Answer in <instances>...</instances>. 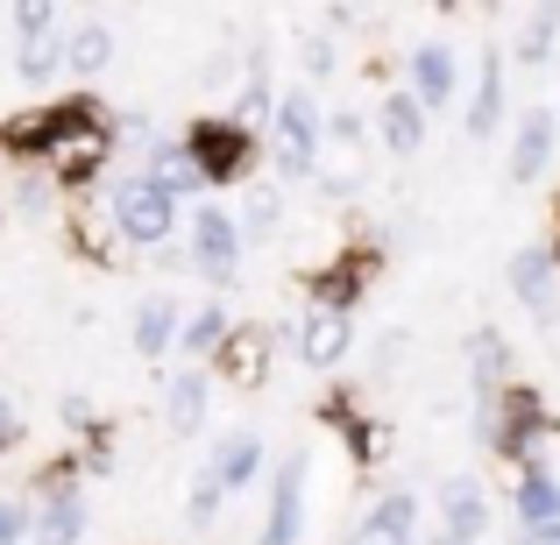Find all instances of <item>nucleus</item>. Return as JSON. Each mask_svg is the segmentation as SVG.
Instances as JSON below:
<instances>
[{
	"label": "nucleus",
	"instance_id": "f257e3e1",
	"mask_svg": "<svg viewBox=\"0 0 560 545\" xmlns=\"http://www.w3.org/2000/svg\"><path fill=\"white\" fill-rule=\"evenodd\" d=\"M114 220H121L128 241L156 248L171 241V220H178V199H171L156 178H114Z\"/></svg>",
	"mask_w": 560,
	"mask_h": 545
},
{
	"label": "nucleus",
	"instance_id": "f03ea898",
	"mask_svg": "<svg viewBox=\"0 0 560 545\" xmlns=\"http://www.w3.org/2000/svg\"><path fill=\"white\" fill-rule=\"evenodd\" d=\"M185 156L199 164L206 185H228V178H242V170H248V128L242 121H191Z\"/></svg>",
	"mask_w": 560,
	"mask_h": 545
},
{
	"label": "nucleus",
	"instance_id": "7ed1b4c3",
	"mask_svg": "<svg viewBox=\"0 0 560 545\" xmlns=\"http://www.w3.org/2000/svg\"><path fill=\"white\" fill-rule=\"evenodd\" d=\"M191 256H199L206 284H228L234 262H242V227H234L228 205H199L191 213Z\"/></svg>",
	"mask_w": 560,
	"mask_h": 545
},
{
	"label": "nucleus",
	"instance_id": "20e7f679",
	"mask_svg": "<svg viewBox=\"0 0 560 545\" xmlns=\"http://www.w3.org/2000/svg\"><path fill=\"white\" fill-rule=\"evenodd\" d=\"M313 156H319V114H313L305 93H284L277 99V170H284V178H305Z\"/></svg>",
	"mask_w": 560,
	"mask_h": 545
},
{
	"label": "nucleus",
	"instance_id": "39448f33",
	"mask_svg": "<svg viewBox=\"0 0 560 545\" xmlns=\"http://www.w3.org/2000/svg\"><path fill=\"white\" fill-rule=\"evenodd\" d=\"M299 518H305V453H291L270 482V518H262V538L256 545H291L299 538Z\"/></svg>",
	"mask_w": 560,
	"mask_h": 545
},
{
	"label": "nucleus",
	"instance_id": "423d86ee",
	"mask_svg": "<svg viewBox=\"0 0 560 545\" xmlns=\"http://www.w3.org/2000/svg\"><path fill=\"white\" fill-rule=\"evenodd\" d=\"M440 518H447V538L454 545H476L482 532H490V503H482V489L468 475L440 482Z\"/></svg>",
	"mask_w": 560,
	"mask_h": 545
},
{
	"label": "nucleus",
	"instance_id": "0eeeda50",
	"mask_svg": "<svg viewBox=\"0 0 560 545\" xmlns=\"http://www.w3.org/2000/svg\"><path fill=\"white\" fill-rule=\"evenodd\" d=\"M553 248H518L511 256V291H518V305L533 319H553Z\"/></svg>",
	"mask_w": 560,
	"mask_h": 545
},
{
	"label": "nucleus",
	"instance_id": "6e6552de",
	"mask_svg": "<svg viewBox=\"0 0 560 545\" xmlns=\"http://www.w3.org/2000/svg\"><path fill=\"white\" fill-rule=\"evenodd\" d=\"M348 341H355V333H348V312H341V305H319V312H305L299 355L313 362V368H334V362L348 355Z\"/></svg>",
	"mask_w": 560,
	"mask_h": 545
},
{
	"label": "nucleus",
	"instance_id": "1a4fd4ad",
	"mask_svg": "<svg viewBox=\"0 0 560 545\" xmlns=\"http://www.w3.org/2000/svg\"><path fill=\"white\" fill-rule=\"evenodd\" d=\"M553 135H560L553 107H533V114H525L518 135H511V178H539V170H547V156H553Z\"/></svg>",
	"mask_w": 560,
	"mask_h": 545
},
{
	"label": "nucleus",
	"instance_id": "9d476101",
	"mask_svg": "<svg viewBox=\"0 0 560 545\" xmlns=\"http://www.w3.org/2000/svg\"><path fill=\"white\" fill-rule=\"evenodd\" d=\"M411 518H419V503L397 489V496H383L355 532H348V545H411Z\"/></svg>",
	"mask_w": 560,
	"mask_h": 545
},
{
	"label": "nucleus",
	"instance_id": "9b49d317",
	"mask_svg": "<svg viewBox=\"0 0 560 545\" xmlns=\"http://www.w3.org/2000/svg\"><path fill=\"white\" fill-rule=\"evenodd\" d=\"M468 368H476V396H482V404H497V396L511 390V347H504V333H476V341H468Z\"/></svg>",
	"mask_w": 560,
	"mask_h": 545
},
{
	"label": "nucleus",
	"instance_id": "f8f14e48",
	"mask_svg": "<svg viewBox=\"0 0 560 545\" xmlns=\"http://www.w3.org/2000/svg\"><path fill=\"white\" fill-rule=\"evenodd\" d=\"M411 85H419V107H454V57L440 43L411 50Z\"/></svg>",
	"mask_w": 560,
	"mask_h": 545
},
{
	"label": "nucleus",
	"instance_id": "ddd939ff",
	"mask_svg": "<svg viewBox=\"0 0 560 545\" xmlns=\"http://www.w3.org/2000/svg\"><path fill=\"white\" fill-rule=\"evenodd\" d=\"M376 128H383V142H390L397 156H411L425 142V107H419V93H390L383 99V114H376Z\"/></svg>",
	"mask_w": 560,
	"mask_h": 545
},
{
	"label": "nucleus",
	"instance_id": "4468645a",
	"mask_svg": "<svg viewBox=\"0 0 560 545\" xmlns=\"http://www.w3.org/2000/svg\"><path fill=\"white\" fill-rule=\"evenodd\" d=\"M178 327H185V319H178V305H171L164 291L136 305V347H142V355H171V341H185Z\"/></svg>",
	"mask_w": 560,
	"mask_h": 545
},
{
	"label": "nucleus",
	"instance_id": "2eb2a0df",
	"mask_svg": "<svg viewBox=\"0 0 560 545\" xmlns=\"http://www.w3.org/2000/svg\"><path fill=\"white\" fill-rule=\"evenodd\" d=\"M504 121V57L482 50V79H476V107H468V135H497Z\"/></svg>",
	"mask_w": 560,
	"mask_h": 545
},
{
	"label": "nucleus",
	"instance_id": "dca6fc26",
	"mask_svg": "<svg viewBox=\"0 0 560 545\" xmlns=\"http://www.w3.org/2000/svg\"><path fill=\"white\" fill-rule=\"evenodd\" d=\"M518 518H525V532H539V524H560V482L547 475V467H525V482H518Z\"/></svg>",
	"mask_w": 560,
	"mask_h": 545
},
{
	"label": "nucleus",
	"instance_id": "f3484780",
	"mask_svg": "<svg viewBox=\"0 0 560 545\" xmlns=\"http://www.w3.org/2000/svg\"><path fill=\"white\" fill-rule=\"evenodd\" d=\"M256 461H262V439H256V433H234V439H220V453H213L206 467H213L228 489H242V482L256 475Z\"/></svg>",
	"mask_w": 560,
	"mask_h": 545
},
{
	"label": "nucleus",
	"instance_id": "a211bd4d",
	"mask_svg": "<svg viewBox=\"0 0 560 545\" xmlns=\"http://www.w3.org/2000/svg\"><path fill=\"white\" fill-rule=\"evenodd\" d=\"M164 418H171V433H199V425H206V376H178V382H171Z\"/></svg>",
	"mask_w": 560,
	"mask_h": 545
},
{
	"label": "nucleus",
	"instance_id": "6ab92c4d",
	"mask_svg": "<svg viewBox=\"0 0 560 545\" xmlns=\"http://www.w3.org/2000/svg\"><path fill=\"white\" fill-rule=\"evenodd\" d=\"M262 355H270V341L248 327V333H228V347H220V368H228V382H256V376H262Z\"/></svg>",
	"mask_w": 560,
	"mask_h": 545
},
{
	"label": "nucleus",
	"instance_id": "aec40b11",
	"mask_svg": "<svg viewBox=\"0 0 560 545\" xmlns=\"http://www.w3.org/2000/svg\"><path fill=\"white\" fill-rule=\"evenodd\" d=\"M79 532H85V503L79 496H57V503H43V524H36L28 545H71Z\"/></svg>",
	"mask_w": 560,
	"mask_h": 545
},
{
	"label": "nucleus",
	"instance_id": "412c9836",
	"mask_svg": "<svg viewBox=\"0 0 560 545\" xmlns=\"http://www.w3.org/2000/svg\"><path fill=\"white\" fill-rule=\"evenodd\" d=\"M220 341H228V312H220V305H199V312L185 319V341L178 347H185V355H213Z\"/></svg>",
	"mask_w": 560,
	"mask_h": 545
},
{
	"label": "nucleus",
	"instance_id": "4be33fe9",
	"mask_svg": "<svg viewBox=\"0 0 560 545\" xmlns=\"http://www.w3.org/2000/svg\"><path fill=\"white\" fill-rule=\"evenodd\" d=\"M107 57H114V36H107V28H79V36L65 43V64L71 71H107Z\"/></svg>",
	"mask_w": 560,
	"mask_h": 545
},
{
	"label": "nucleus",
	"instance_id": "5701e85b",
	"mask_svg": "<svg viewBox=\"0 0 560 545\" xmlns=\"http://www.w3.org/2000/svg\"><path fill=\"white\" fill-rule=\"evenodd\" d=\"M220 496H228V482H220L213 467H199V482H191V524H213L220 518Z\"/></svg>",
	"mask_w": 560,
	"mask_h": 545
},
{
	"label": "nucleus",
	"instance_id": "b1692460",
	"mask_svg": "<svg viewBox=\"0 0 560 545\" xmlns=\"http://www.w3.org/2000/svg\"><path fill=\"white\" fill-rule=\"evenodd\" d=\"M553 22H560V8H539L533 14V28H525V64H547V57H553Z\"/></svg>",
	"mask_w": 560,
	"mask_h": 545
},
{
	"label": "nucleus",
	"instance_id": "393cba45",
	"mask_svg": "<svg viewBox=\"0 0 560 545\" xmlns=\"http://www.w3.org/2000/svg\"><path fill=\"white\" fill-rule=\"evenodd\" d=\"M57 64H65V43H36V50L22 57V79H28V85H43Z\"/></svg>",
	"mask_w": 560,
	"mask_h": 545
},
{
	"label": "nucleus",
	"instance_id": "a878e982",
	"mask_svg": "<svg viewBox=\"0 0 560 545\" xmlns=\"http://www.w3.org/2000/svg\"><path fill=\"white\" fill-rule=\"evenodd\" d=\"M50 22H57V8H14V28H22L28 50H36V43H50Z\"/></svg>",
	"mask_w": 560,
	"mask_h": 545
},
{
	"label": "nucleus",
	"instance_id": "bb28decb",
	"mask_svg": "<svg viewBox=\"0 0 560 545\" xmlns=\"http://www.w3.org/2000/svg\"><path fill=\"white\" fill-rule=\"evenodd\" d=\"M22 532H28V510L22 503H0V545H14Z\"/></svg>",
	"mask_w": 560,
	"mask_h": 545
},
{
	"label": "nucleus",
	"instance_id": "cd10ccee",
	"mask_svg": "<svg viewBox=\"0 0 560 545\" xmlns=\"http://www.w3.org/2000/svg\"><path fill=\"white\" fill-rule=\"evenodd\" d=\"M270 227H277V199H270V191H262V199L248 205V234H270Z\"/></svg>",
	"mask_w": 560,
	"mask_h": 545
},
{
	"label": "nucleus",
	"instance_id": "c85d7f7f",
	"mask_svg": "<svg viewBox=\"0 0 560 545\" xmlns=\"http://www.w3.org/2000/svg\"><path fill=\"white\" fill-rule=\"evenodd\" d=\"M305 71H313V79H327V71H334V43H313V50H305Z\"/></svg>",
	"mask_w": 560,
	"mask_h": 545
},
{
	"label": "nucleus",
	"instance_id": "c756f323",
	"mask_svg": "<svg viewBox=\"0 0 560 545\" xmlns=\"http://www.w3.org/2000/svg\"><path fill=\"white\" fill-rule=\"evenodd\" d=\"M525 545H560V524H539V532H525Z\"/></svg>",
	"mask_w": 560,
	"mask_h": 545
},
{
	"label": "nucleus",
	"instance_id": "7c9ffc66",
	"mask_svg": "<svg viewBox=\"0 0 560 545\" xmlns=\"http://www.w3.org/2000/svg\"><path fill=\"white\" fill-rule=\"evenodd\" d=\"M8 425H14V411H8V396H0V433H8Z\"/></svg>",
	"mask_w": 560,
	"mask_h": 545
},
{
	"label": "nucleus",
	"instance_id": "2f4dec72",
	"mask_svg": "<svg viewBox=\"0 0 560 545\" xmlns=\"http://www.w3.org/2000/svg\"><path fill=\"white\" fill-rule=\"evenodd\" d=\"M440 545H454V538H447V532H440Z\"/></svg>",
	"mask_w": 560,
	"mask_h": 545
}]
</instances>
